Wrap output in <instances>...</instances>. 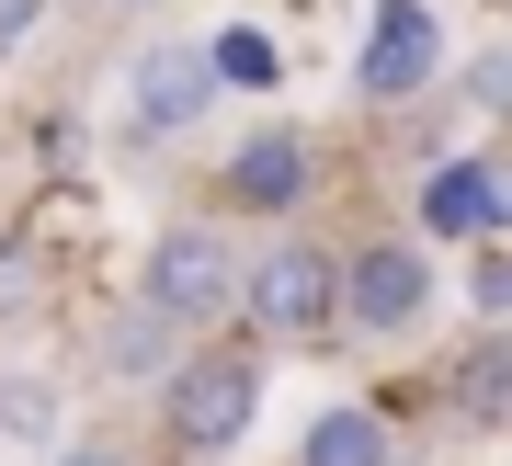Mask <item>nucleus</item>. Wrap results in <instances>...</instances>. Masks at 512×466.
Masks as SVG:
<instances>
[{"label": "nucleus", "mask_w": 512, "mask_h": 466, "mask_svg": "<svg viewBox=\"0 0 512 466\" xmlns=\"http://www.w3.org/2000/svg\"><path fill=\"white\" fill-rule=\"evenodd\" d=\"M160 421H171L183 455H228L239 432L262 421V353L251 341H194V353L160 376Z\"/></svg>", "instance_id": "nucleus-1"}, {"label": "nucleus", "mask_w": 512, "mask_h": 466, "mask_svg": "<svg viewBox=\"0 0 512 466\" xmlns=\"http://www.w3.org/2000/svg\"><path fill=\"white\" fill-rule=\"evenodd\" d=\"M239 319H251V341H319V330H342V251L274 239L262 262H239Z\"/></svg>", "instance_id": "nucleus-2"}, {"label": "nucleus", "mask_w": 512, "mask_h": 466, "mask_svg": "<svg viewBox=\"0 0 512 466\" xmlns=\"http://www.w3.org/2000/svg\"><path fill=\"white\" fill-rule=\"evenodd\" d=\"M137 307H160L171 330H217L228 307H239V251H228L217 216H183V228L148 239V262H137Z\"/></svg>", "instance_id": "nucleus-3"}, {"label": "nucleus", "mask_w": 512, "mask_h": 466, "mask_svg": "<svg viewBox=\"0 0 512 466\" xmlns=\"http://www.w3.org/2000/svg\"><path fill=\"white\" fill-rule=\"evenodd\" d=\"M421 307H433L421 239H365V251H342V330L399 341V330H421Z\"/></svg>", "instance_id": "nucleus-4"}, {"label": "nucleus", "mask_w": 512, "mask_h": 466, "mask_svg": "<svg viewBox=\"0 0 512 466\" xmlns=\"http://www.w3.org/2000/svg\"><path fill=\"white\" fill-rule=\"evenodd\" d=\"M444 69V12L433 0H376V35L353 57V80H365V103H421Z\"/></svg>", "instance_id": "nucleus-5"}, {"label": "nucleus", "mask_w": 512, "mask_h": 466, "mask_svg": "<svg viewBox=\"0 0 512 466\" xmlns=\"http://www.w3.org/2000/svg\"><path fill=\"white\" fill-rule=\"evenodd\" d=\"M205 103H217V57H205V46H148L137 80H126V137L160 148V137H183Z\"/></svg>", "instance_id": "nucleus-6"}, {"label": "nucleus", "mask_w": 512, "mask_h": 466, "mask_svg": "<svg viewBox=\"0 0 512 466\" xmlns=\"http://www.w3.org/2000/svg\"><path fill=\"white\" fill-rule=\"evenodd\" d=\"M308 182H319V148L296 137V126H262V137L228 148L217 194H228V216H296V205H308Z\"/></svg>", "instance_id": "nucleus-7"}, {"label": "nucleus", "mask_w": 512, "mask_h": 466, "mask_svg": "<svg viewBox=\"0 0 512 466\" xmlns=\"http://www.w3.org/2000/svg\"><path fill=\"white\" fill-rule=\"evenodd\" d=\"M512 228V160H444L421 182V239H501Z\"/></svg>", "instance_id": "nucleus-8"}, {"label": "nucleus", "mask_w": 512, "mask_h": 466, "mask_svg": "<svg viewBox=\"0 0 512 466\" xmlns=\"http://www.w3.org/2000/svg\"><path fill=\"white\" fill-rule=\"evenodd\" d=\"M296 466H410V455H399V432H387V410L342 398V410H319L296 432Z\"/></svg>", "instance_id": "nucleus-9"}, {"label": "nucleus", "mask_w": 512, "mask_h": 466, "mask_svg": "<svg viewBox=\"0 0 512 466\" xmlns=\"http://www.w3.org/2000/svg\"><path fill=\"white\" fill-rule=\"evenodd\" d=\"M171 341H183V330H171L160 307H126V319L103 330V364H114V376L137 387V376H160V364H171Z\"/></svg>", "instance_id": "nucleus-10"}, {"label": "nucleus", "mask_w": 512, "mask_h": 466, "mask_svg": "<svg viewBox=\"0 0 512 466\" xmlns=\"http://www.w3.org/2000/svg\"><path fill=\"white\" fill-rule=\"evenodd\" d=\"M456 410H467V421L512 410V353H501V341H490V353H467V364H456Z\"/></svg>", "instance_id": "nucleus-11"}, {"label": "nucleus", "mask_w": 512, "mask_h": 466, "mask_svg": "<svg viewBox=\"0 0 512 466\" xmlns=\"http://www.w3.org/2000/svg\"><path fill=\"white\" fill-rule=\"evenodd\" d=\"M205 57H217V80H239V91H262V80H274V46H262V35H217Z\"/></svg>", "instance_id": "nucleus-12"}, {"label": "nucleus", "mask_w": 512, "mask_h": 466, "mask_svg": "<svg viewBox=\"0 0 512 466\" xmlns=\"http://www.w3.org/2000/svg\"><path fill=\"white\" fill-rule=\"evenodd\" d=\"M467 296H478V307H490V319H512V262L490 251V262H478V273H467Z\"/></svg>", "instance_id": "nucleus-13"}, {"label": "nucleus", "mask_w": 512, "mask_h": 466, "mask_svg": "<svg viewBox=\"0 0 512 466\" xmlns=\"http://www.w3.org/2000/svg\"><path fill=\"white\" fill-rule=\"evenodd\" d=\"M23 285H35V251H23V239H0V319L23 307Z\"/></svg>", "instance_id": "nucleus-14"}, {"label": "nucleus", "mask_w": 512, "mask_h": 466, "mask_svg": "<svg viewBox=\"0 0 512 466\" xmlns=\"http://www.w3.org/2000/svg\"><path fill=\"white\" fill-rule=\"evenodd\" d=\"M467 103H490V114L512 103V57H478V69H467Z\"/></svg>", "instance_id": "nucleus-15"}, {"label": "nucleus", "mask_w": 512, "mask_h": 466, "mask_svg": "<svg viewBox=\"0 0 512 466\" xmlns=\"http://www.w3.org/2000/svg\"><path fill=\"white\" fill-rule=\"evenodd\" d=\"M35 23H46V0H0V57H12L23 35H35Z\"/></svg>", "instance_id": "nucleus-16"}, {"label": "nucleus", "mask_w": 512, "mask_h": 466, "mask_svg": "<svg viewBox=\"0 0 512 466\" xmlns=\"http://www.w3.org/2000/svg\"><path fill=\"white\" fill-rule=\"evenodd\" d=\"M57 466H126V455H114V444H69V455H57Z\"/></svg>", "instance_id": "nucleus-17"}]
</instances>
